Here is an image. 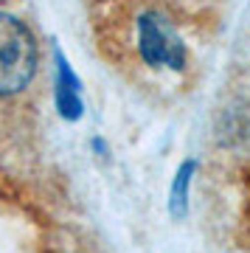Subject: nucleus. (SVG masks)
<instances>
[{"instance_id":"f03ea898","label":"nucleus","mask_w":250,"mask_h":253,"mask_svg":"<svg viewBox=\"0 0 250 253\" xmlns=\"http://www.w3.org/2000/svg\"><path fill=\"white\" fill-rule=\"evenodd\" d=\"M138 51L152 68L183 71L186 65V45L161 11H143L138 17Z\"/></svg>"},{"instance_id":"20e7f679","label":"nucleus","mask_w":250,"mask_h":253,"mask_svg":"<svg viewBox=\"0 0 250 253\" xmlns=\"http://www.w3.org/2000/svg\"><path fill=\"white\" fill-rule=\"evenodd\" d=\"M197 172V163L194 161H186L183 166L177 169L174 180H171V194H169V211L171 217H186L188 211V186H191V174Z\"/></svg>"},{"instance_id":"7ed1b4c3","label":"nucleus","mask_w":250,"mask_h":253,"mask_svg":"<svg viewBox=\"0 0 250 253\" xmlns=\"http://www.w3.org/2000/svg\"><path fill=\"white\" fill-rule=\"evenodd\" d=\"M56 107L62 118H76L82 116V93H79V79L73 76L68 59L62 51H56Z\"/></svg>"},{"instance_id":"f257e3e1","label":"nucleus","mask_w":250,"mask_h":253,"mask_svg":"<svg viewBox=\"0 0 250 253\" xmlns=\"http://www.w3.org/2000/svg\"><path fill=\"white\" fill-rule=\"evenodd\" d=\"M40 51L31 28L14 14L0 11V96H11L34 79Z\"/></svg>"}]
</instances>
